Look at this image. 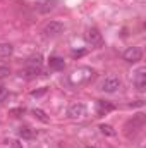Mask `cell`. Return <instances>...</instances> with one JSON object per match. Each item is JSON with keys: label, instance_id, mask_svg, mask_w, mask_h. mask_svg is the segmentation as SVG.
Segmentation results:
<instances>
[{"label": "cell", "instance_id": "obj_1", "mask_svg": "<svg viewBox=\"0 0 146 148\" xmlns=\"http://www.w3.org/2000/svg\"><path fill=\"white\" fill-rule=\"evenodd\" d=\"M122 57H124L126 62H129V64H136V62H139V60L143 59V50H141L139 47H129V48L124 50Z\"/></svg>", "mask_w": 146, "mask_h": 148}, {"label": "cell", "instance_id": "obj_2", "mask_svg": "<svg viewBox=\"0 0 146 148\" xmlns=\"http://www.w3.org/2000/svg\"><path fill=\"white\" fill-rule=\"evenodd\" d=\"M119 88H120V79L115 76H108L100 83V90L105 93H115Z\"/></svg>", "mask_w": 146, "mask_h": 148}, {"label": "cell", "instance_id": "obj_3", "mask_svg": "<svg viewBox=\"0 0 146 148\" xmlns=\"http://www.w3.org/2000/svg\"><path fill=\"white\" fill-rule=\"evenodd\" d=\"M60 33H64V24L59 21H50L45 28H43V35L46 38H55Z\"/></svg>", "mask_w": 146, "mask_h": 148}, {"label": "cell", "instance_id": "obj_4", "mask_svg": "<svg viewBox=\"0 0 146 148\" xmlns=\"http://www.w3.org/2000/svg\"><path fill=\"white\" fill-rule=\"evenodd\" d=\"M67 115L71 119H83L86 115V105L84 103H79V102L71 103L69 109H67Z\"/></svg>", "mask_w": 146, "mask_h": 148}, {"label": "cell", "instance_id": "obj_5", "mask_svg": "<svg viewBox=\"0 0 146 148\" xmlns=\"http://www.w3.org/2000/svg\"><path fill=\"white\" fill-rule=\"evenodd\" d=\"M134 86H136L138 91H145L146 90V69L145 67L136 71V74H134Z\"/></svg>", "mask_w": 146, "mask_h": 148}, {"label": "cell", "instance_id": "obj_6", "mask_svg": "<svg viewBox=\"0 0 146 148\" xmlns=\"http://www.w3.org/2000/svg\"><path fill=\"white\" fill-rule=\"evenodd\" d=\"M86 41L91 43V45H95V47H98V45H102L103 36H102V33H100L96 28H89L88 33H86Z\"/></svg>", "mask_w": 146, "mask_h": 148}, {"label": "cell", "instance_id": "obj_7", "mask_svg": "<svg viewBox=\"0 0 146 148\" xmlns=\"http://www.w3.org/2000/svg\"><path fill=\"white\" fill-rule=\"evenodd\" d=\"M40 74H41V67L26 66V67H24V69L19 73V76H21V77H24V79H28V81H31V79H36Z\"/></svg>", "mask_w": 146, "mask_h": 148}, {"label": "cell", "instance_id": "obj_8", "mask_svg": "<svg viewBox=\"0 0 146 148\" xmlns=\"http://www.w3.org/2000/svg\"><path fill=\"white\" fill-rule=\"evenodd\" d=\"M113 110H115V105L107 102V100H98L96 102V114L98 115H107V114H110Z\"/></svg>", "mask_w": 146, "mask_h": 148}, {"label": "cell", "instance_id": "obj_9", "mask_svg": "<svg viewBox=\"0 0 146 148\" xmlns=\"http://www.w3.org/2000/svg\"><path fill=\"white\" fill-rule=\"evenodd\" d=\"M35 7H36L38 12H41V14H48L50 10L55 9V2H53V0H38Z\"/></svg>", "mask_w": 146, "mask_h": 148}, {"label": "cell", "instance_id": "obj_10", "mask_svg": "<svg viewBox=\"0 0 146 148\" xmlns=\"http://www.w3.org/2000/svg\"><path fill=\"white\" fill-rule=\"evenodd\" d=\"M48 67H50L52 71H62V69L65 67V60H64L62 57H50Z\"/></svg>", "mask_w": 146, "mask_h": 148}, {"label": "cell", "instance_id": "obj_11", "mask_svg": "<svg viewBox=\"0 0 146 148\" xmlns=\"http://www.w3.org/2000/svg\"><path fill=\"white\" fill-rule=\"evenodd\" d=\"M14 53V47L10 43H0V59H7Z\"/></svg>", "mask_w": 146, "mask_h": 148}, {"label": "cell", "instance_id": "obj_12", "mask_svg": "<svg viewBox=\"0 0 146 148\" xmlns=\"http://www.w3.org/2000/svg\"><path fill=\"white\" fill-rule=\"evenodd\" d=\"M19 136H21V138H24V140H31V138H35V136H36V129H31V127L24 126V127H21V129H19Z\"/></svg>", "mask_w": 146, "mask_h": 148}, {"label": "cell", "instance_id": "obj_13", "mask_svg": "<svg viewBox=\"0 0 146 148\" xmlns=\"http://www.w3.org/2000/svg\"><path fill=\"white\" fill-rule=\"evenodd\" d=\"M26 66H33V67H41L43 66V55L36 53V55H31L26 62Z\"/></svg>", "mask_w": 146, "mask_h": 148}, {"label": "cell", "instance_id": "obj_14", "mask_svg": "<svg viewBox=\"0 0 146 148\" xmlns=\"http://www.w3.org/2000/svg\"><path fill=\"white\" fill-rule=\"evenodd\" d=\"M33 114H35V117H36L38 121H41L43 124H48V122H50V119L46 117V114L41 110V109H35V110H33Z\"/></svg>", "mask_w": 146, "mask_h": 148}, {"label": "cell", "instance_id": "obj_15", "mask_svg": "<svg viewBox=\"0 0 146 148\" xmlns=\"http://www.w3.org/2000/svg\"><path fill=\"white\" fill-rule=\"evenodd\" d=\"M100 131H102L103 134H107V136H115L113 127H112V126H108V124H102V126H100Z\"/></svg>", "mask_w": 146, "mask_h": 148}, {"label": "cell", "instance_id": "obj_16", "mask_svg": "<svg viewBox=\"0 0 146 148\" xmlns=\"http://www.w3.org/2000/svg\"><path fill=\"white\" fill-rule=\"evenodd\" d=\"M45 93H46V88H40V90H33V91H31V97H41V95H45Z\"/></svg>", "mask_w": 146, "mask_h": 148}, {"label": "cell", "instance_id": "obj_17", "mask_svg": "<svg viewBox=\"0 0 146 148\" xmlns=\"http://www.w3.org/2000/svg\"><path fill=\"white\" fill-rule=\"evenodd\" d=\"M7 97H9V91H7L3 86H0V102H5Z\"/></svg>", "mask_w": 146, "mask_h": 148}, {"label": "cell", "instance_id": "obj_18", "mask_svg": "<svg viewBox=\"0 0 146 148\" xmlns=\"http://www.w3.org/2000/svg\"><path fill=\"white\" fill-rule=\"evenodd\" d=\"M7 74H10V71H9L5 66H0V77H3V76H7Z\"/></svg>", "mask_w": 146, "mask_h": 148}, {"label": "cell", "instance_id": "obj_19", "mask_svg": "<svg viewBox=\"0 0 146 148\" xmlns=\"http://www.w3.org/2000/svg\"><path fill=\"white\" fill-rule=\"evenodd\" d=\"M84 53H86L84 50H74V52H72V57H83Z\"/></svg>", "mask_w": 146, "mask_h": 148}, {"label": "cell", "instance_id": "obj_20", "mask_svg": "<svg viewBox=\"0 0 146 148\" xmlns=\"http://www.w3.org/2000/svg\"><path fill=\"white\" fill-rule=\"evenodd\" d=\"M12 147H14V148H23V147H21V143H19V141H12Z\"/></svg>", "mask_w": 146, "mask_h": 148}, {"label": "cell", "instance_id": "obj_21", "mask_svg": "<svg viewBox=\"0 0 146 148\" xmlns=\"http://www.w3.org/2000/svg\"><path fill=\"white\" fill-rule=\"evenodd\" d=\"M84 148H95V147H84Z\"/></svg>", "mask_w": 146, "mask_h": 148}]
</instances>
